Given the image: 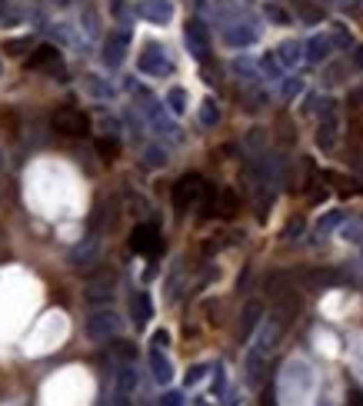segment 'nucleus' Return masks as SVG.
I'll return each instance as SVG.
<instances>
[{
  "mask_svg": "<svg viewBox=\"0 0 363 406\" xmlns=\"http://www.w3.org/2000/svg\"><path fill=\"white\" fill-rule=\"evenodd\" d=\"M170 104L177 107V110H183V91H173V93H170Z\"/></svg>",
  "mask_w": 363,
  "mask_h": 406,
  "instance_id": "ddd939ff",
  "label": "nucleus"
},
{
  "mask_svg": "<svg viewBox=\"0 0 363 406\" xmlns=\"http://www.w3.org/2000/svg\"><path fill=\"white\" fill-rule=\"evenodd\" d=\"M273 340H277V330H263L260 333V340L254 343V350L247 353V380L257 387L260 383V370H263V360H267V353H270V346H273Z\"/></svg>",
  "mask_w": 363,
  "mask_h": 406,
  "instance_id": "7ed1b4c3",
  "label": "nucleus"
},
{
  "mask_svg": "<svg viewBox=\"0 0 363 406\" xmlns=\"http://www.w3.org/2000/svg\"><path fill=\"white\" fill-rule=\"evenodd\" d=\"M160 406H183V396L180 393H167V396H160Z\"/></svg>",
  "mask_w": 363,
  "mask_h": 406,
  "instance_id": "f8f14e48",
  "label": "nucleus"
},
{
  "mask_svg": "<svg viewBox=\"0 0 363 406\" xmlns=\"http://www.w3.org/2000/svg\"><path fill=\"white\" fill-rule=\"evenodd\" d=\"M203 196H207V183L200 180L197 173L180 177L177 187H173V203H177V210H190V207H197V203H203Z\"/></svg>",
  "mask_w": 363,
  "mask_h": 406,
  "instance_id": "f257e3e1",
  "label": "nucleus"
},
{
  "mask_svg": "<svg viewBox=\"0 0 363 406\" xmlns=\"http://www.w3.org/2000/svg\"><path fill=\"white\" fill-rule=\"evenodd\" d=\"M200 376H203V366H194V370H190V376H187V383H197Z\"/></svg>",
  "mask_w": 363,
  "mask_h": 406,
  "instance_id": "2eb2a0df",
  "label": "nucleus"
},
{
  "mask_svg": "<svg viewBox=\"0 0 363 406\" xmlns=\"http://www.w3.org/2000/svg\"><path fill=\"white\" fill-rule=\"evenodd\" d=\"M61 63V54H57V47H37V54H31V61H27V67L31 70H44V67H57Z\"/></svg>",
  "mask_w": 363,
  "mask_h": 406,
  "instance_id": "39448f33",
  "label": "nucleus"
},
{
  "mask_svg": "<svg viewBox=\"0 0 363 406\" xmlns=\"http://www.w3.org/2000/svg\"><path fill=\"white\" fill-rule=\"evenodd\" d=\"M117 330V316H110V313H104V316H97L91 323V336H97V340H104V336H110V333Z\"/></svg>",
  "mask_w": 363,
  "mask_h": 406,
  "instance_id": "0eeeda50",
  "label": "nucleus"
},
{
  "mask_svg": "<svg viewBox=\"0 0 363 406\" xmlns=\"http://www.w3.org/2000/svg\"><path fill=\"white\" fill-rule=\"evenodd\" d=\"M134 313H137V323L150 320V300H147V293H137V300H134Z\"/></svg>",
  "mask_w": 363,
  "mask_h": 406,
  "instance_id": "6e6552de",
  "label": "nucleus"
},
{
  "mask_svg": "<svg viewBox=\"0 0 363 406\" xmlns=\"http://www.w3.org/2000/svg\"><path fill=\"white\" fill-rule=\"evenodd\" d=\"M97 153H100V157H104V160H114V157H117V153H121V143H117V140H97Z\"/></svg>",
  "mask_w": 363,
  "mask_h": 406,
  "instance_id": "1a4fd4ad",
  "label": "nucleus"
},
{
  "mask_svg": "<svg viewBox=\"0 0 363 406\" xmlns=\"http://www.w3.org/2000/svg\"><path fill=\"white\" fill-rule=\"evenodd\" d=\"M167 340H170V336H167L164 330H160V333H153V346H167Z\"/></svg>",
  "mask_w": 363,
  "mask_h": 406,
  "instance_id": "dca6fc26",
  "label": "nucleus"
},
{
  "mask_svg": "<svg viewBox=\"0 0 363 406\" xmlns=\"http://www.w3.org/2000/svg\"><path fill=\"white\" fill-rule=\"evenodd\" d=\"M203 120H207V123L217 120V110H213V104H207V110H203Z\"/></svg>",
  "mask_w": 363,
  "mask_h": 406,
  "instance_id": "f3484780",
  "label": "nucleus"
},
{
  "mask_svg": "<svg viewBox=\"0 0 363 406\" xmlns=\"http://www.w3.org/2000/svg\"><path fill=\"white\" fill-rule=\"evenodd\" d=\"M130 250L134 253H144V256H153L160 253V233H157V226H137L134 233H130Z\"/></svg>",
  "mask_w": 363,
  "mask_h": 406,
  "instance_id": "20e7f679",
  "label": "nucleus"
},
{
  "mask_svg": "<svg viewBox=\"0 0 363 406\" xmlns=\"http://www.w3.org/2000/svg\"><path fill=\"white\" fill-rule=\"evenodd\" d=\"M257 316H260V306H257V303H250V306H247V313H243V336H247V333L254 330Z\"/></svg>",
  "mask_w": 363,
  "mask_h": 406,
  "instance_id": "9d476101",
  "label": "nucleus"
},
{
  "mask_svg": "<svg viewBox=\"0 0 363 406\" xmlns=\"http://www.w3.org/2000/svg\"><path fill=\"white\" fill-rule=\"evenodd\" d=\"M150 366H153V380H157V383H170L173 370H170V363L164 360V353H160V350H153L150 353Z\"/></svg>",
  "mask_w": 363,
  "mask_h": 406,
  "instance_id": "423d86ee",
  "label": "nucleus"
},
{
  "mask_svg": "<svg viewBox=\"0 0 363 406\" xmlns=\"http://www.w3.org/2000/svg\"><path fill=\"white\" fill-rule=\"evenodd\" d=\"M54 130L63 136H84L91 130V120H87V114H80L74 107H61L57 114H54Z\"/></svg>",
  "mask_w": 363,
  "mask_h": 406,
  "instance_id": "f03ea898",
  "label": "nucleus"
},
{
  "mask_svg": "<svg viewBox=\"0 0 363 406\" xmlns=\"http://www.w3.org/2000/svg\"><path fill=\"white\" fill-rule=\"evenodd\" d=\"M347 406H363V396H360L357 390H353V393L347 396Z\"/></svg>",
  "mask_w": 363,
  "mask_h": 406,
  "instance_id": "4468645a",
  "label": "nucleus"
},
{
  "mask_svg": "<svg viewBox=\"0 0 363 406\" xmlns=\"http://www.w3.org/2000/svg\"><path fill=\"white\" fill-rule=\"evenodd\" d=\"M134 390H137L134 370H123V373H121V393H134Z\"/></svg>",
  "mask_w": 363,
  "mask_h": 406,
  "instance_id": "9b49d317",
  "label": "nucleus"
}]
</instances>
